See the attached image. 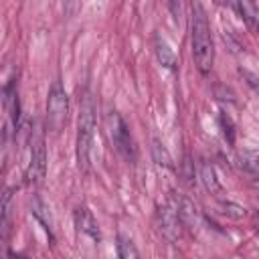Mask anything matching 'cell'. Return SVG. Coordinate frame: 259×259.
Returning <instances> with one entry per match:
<instances>
[{"mask_svg": "<svg viewBox=\"0 0 259 259\" xmlns=\"http://www.w3.org/2000/svg\"><path fill=\"white\" fill-rule=\"evenodd\" d=\"M190 47L196 69L202 75L210 73L214 63V45H212L210 24L200 2H194L190 10Z\"/></svg>", "mask_w": 259, "mask_h": 259, "instance_id": "1", "label": "cell"}, {"mask_svg": "<svg viewBox=\"0 0 259 259\" xmlns=\"http://www.w3.org/2000/svg\"><path fill=\"white\" fill-rule=\"evenodd\" d=\"M93 134H95V107H93L91 95L85 91L81 97L79 119H77V164L81 172L89 170Z\"/></svg>", "mask_w": 259, "mask_h": 259, "instance_id": "2", "label": "cell"}, {"mask_svg": "<svg viewBox=\"0 0 259 259\" xmlns=\"http://www.w3.org/2000/svg\"><path fill=\"white\" fill-rule=\"evenodd\" d=\"M47 174V142L40 121L32 123L28 138V166H26V184L38 186Z\"/></svg>", "mask_w": 259, "mask_h": 259, "instance_id": "3", "label": "cell"}, {"mask_svg": "<svg viewBox=\"0 0 259 259\" xmlns=\"http://www.w3.org/2000/svg\"><path fill=\"white\" fill-rule=\"evenodd\" d=\"M67 113H69L67 91L59 81H55L47 95V127L53 134H59L67 123Z\"/></svg>", "mask_w": 259, "mask_h": 259, "instance_id": "4", "label": "cell"}, {"mask_svg": "<svg viewBox=\"0 0 259 259\" xmlns=\"http://www.w3.org/2000/svg\"><path fill=\"white\" fill-rule=\"evenodd\" d=\"M107 134L115 146V150L130 162L136 160V146H134V138L130 134L127 123L123 121V117L117 111H109L107 113Z\"/></svg>", "mask_w": 259, "mask_h": 259, "instance_id": "5", "label": "cell"}, {"mask_svg": "<svg viewBox=\"0 0 259 259\" xmlns=\"http://www.w3.org/2000/svg\"><path fill=\"white\" fill-rule=\"evenodd\" d=\"M156 221H158V229L160 233L170 241V243H178L180 235H182V219L174 206V202H166L156 210Z\"/></svg>", "mask_w": 259, "mask_h": 259, "instance_id": "6", "label": "cell"}, {"mask_svg": "<svg viewBox=\"0 0 259 259\" xmlns=\"http://www.w3.org/2000/svg\"><path fill=\"white\" fill-rule=\"evenodd\" d=\"M73 223H75V229L79 235L91 239L93 243H99V229H97V223L91 214V210L87 206H77L75 212H73Z\"/></svg>", "mask_w": 259, "mask_h": 259, "instance_id": "7", "label": "cell"}, {"mask_svg": "<svg viewBox=\"0 0 259 259\" xmlns=\"http://www.w3.org/2000/svg\"><path fill=\"white\" fill-rule=\"evenodd\" d=\"M231 4L237 8V12L245 20V24L259 32V8H257L255 0H231Z\"/></svg>", "mask_w": 259, "mask_h": 259, "instance_id": "8", "label": "cell"}, {"mask_svg": "<svg viewBox=\"0 0 259 259\" xmlns=\"http://www.w3.org/2000/svg\"><path fill=\"white\" fill-rule=\"evenodd\" d=\"M4 109H6V115L10 119V125L16 127L18 125V117H20V105H18V93H16V85L14 81H10L6 87H4Z\"/></svg>", "mask_w": 259, "mask_h": 259, "instance_id": "9", "label": "cell"}, {"mask_svg": "<svg viewBox=\"0 0 259 259\" xmlns=\"http://www.w3.org/2000/svg\"><path fill=\"white\" fill-rule=\"evenodd\" d=\"M200 182H202L204 190L210 192V194H214V196H219V194L223 192V186H221V182H219L217 170H214L208 162H202V164H200Z\"/></svg>", "mask_w": 259, "mask_h": 259, "instance_id": "10", "label": "cell"}, {"mask_svg": "<svg viewBox=\"0 0 259 259\" xmlns=\"http://www.w3.org/2000/svg\"><path fill=\"white\" fill-rule=\"evenodd\" d=\"M154 51H156V57H158L162 67H166V69H174L176 67V55H174V51H172V47L168 45L166 38L156 36L154 38Z\"/></svg>", "mask_w": 259, "mask_h": 259, "instance_id": "11", "label": "cell"}, {"mask_svg": "<svg viewBox=\"0 0 259 259\" xmlns=\"http://www.w3.org/2000/svg\"><path fill=\"white\" fill-rule=\"evenodd\" d=\"M172 202H174V206H176V210H178V214H180L184 225H196V221H198L196 208L186 196H174Z\"/></svg>", "mask_w": 259, "mask_h": 259, "instance_id": "12", "label": "cell"}, {"mask_svg": "<svg viewBox=\"0 0 259 259\" xmlns=\"http://www.w3.org/2000/svg\"><path fill=\"white\" fill-rule=\"evenodd\" d=\"M30 210H32V214L36 217V221L45 227V231L53 233V219H51V212H49L47 204H45L38 196H32V200H30Z\"/></svg>", "mask_w": 259, "mask_h": 259, "instance_id": "13", "label": "cell"}, {"mask_svg": "<svg viewBox=\"0 0 259 259\" xmlns=\"http://www.w3.org/2000/svg\"><path fill=\"white\" fill-rule=\"evenodd\" d=\"M152 156H154V162L158 166H164V168H172V156L168 152V148L160 142V140H152Z\"/></svg>", "mask_w": 259, "mask_h": 259, "instance_id": "14", "label": "cell"}, {"mask_svg": "<svg viewBox=\"0 0 259 259\" xmlns=\"http://www.w3.org/2000/svg\"><path fill=\"white\" fill-rule=\"evenodd\" d=\"M10 200H12V194L10 190H4L2 194V202H0V210H2V221H0V229H2V241L8 237V225H10Z\"/></svg>", "mask_w": 259, "mask_h": 259, "instance_id": "15", "label": "cell"}, {"mask_svg": "<svg viewBox=\"0 0 259 259\" xmlns=\"http://www.w3.org/2000/svg\"><path fill=\"white\" fill-rule=\"evenodd\" d=\"M117 255H119L121 259H134V257H140V251L136 249V245L132 243L130 237L119 235V237H117Z\"/></svg>", "mask_w": 259, "mask_h": 259, "instance_id": "16", "label": "cell"}, {"mask_svg": "<svg viewBox=\"0 0 259 259\" xmlns=\"http://www.w3.org/2000/svg\"><path fill=\"white\" fill-rule=\"evenodd\" d=\"M243 77H245L247 83L253 87V91L259 95V75H255V73H251V71H243Z\"/></svg>", "mask_w": 259, "mask_h": 259, "instance_id": "17", "label": "cell"}, {"mask_svg": "<svg viewBox=\"0 0 259 259\" xmlns=\"http://www.w3.org/2000/svg\"><path fill=\"white\" fill-rule=\"evenodd\" d=\"M168 6H170V12L174 14V18L180 16V0H168Z\"/></svg>", "mask_w": 259, "mask_h": 259, "instance_id": "18", "label": "cell"}, {"mask_svg": "<svg viewBox=\"0 0 259 259\" xmlns=\"http://www.w3.org/2000/svg\"><path fill=\"white\" fill-rule=\"evenodd\" d=\"M217 2H231V0H217Z\"/></svg>", "mask_w": 259, "mask_h": 259, "instance_id": "19", "label": "cell"}, {"mask_svg": "<svg viewBox=\"0 0 259 259\" xmlns=\"http://www.w3.org/2000/svg\"><path fill=\"white\" fill-rule=\"evenodd\" d=\"M257 235H259V229H257Z\"/></svg>", "mask_w": 259, "mask_h": 259, "instance_id": "20", "label": "cell"}, {"mask_svg": "<svg viewBox=\"0 0 259 259\" xmlns=\"http://www.w3.org/2000/svg\"><path fill=\"white\" fill-rule=\"evenodd\" d=\"M71 2H75V0H71Z\"/></svg>", "mask_w": 259, "mask_h": 259, "instance_id": "21", "label": "cell"}]
</instances>
